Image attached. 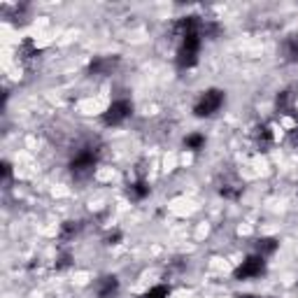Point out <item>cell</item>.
<instances>
[{"label":"cell","mask_w":298,"mask_h":298,"mask_svg":"<svg viewBox=\"0 0 298 298\" xmlns=\"http://www.w3.org/2000/svg\"><path fill=\"white\" fill-rule=\"evenodd\" d=\"M96 166H98V152L94 147H84L70 163V175L79 182L88 180V177L96 172Z\"/></svg>","instance_id":"cell-1"},{"label":"cell","mask_w":298,"mask_h":298,"mask_svg":"<svg viewBox=\"0 0 298 298\" xmlns=\"http://www.w3.org/2000/svg\"><path fill=\"white\" fill-rule=\"evenodd\" d=\"M198 49H200V33H189L184 35V42L177 51V66L182 68H191L198 61Z\"/></svg>","instance_id":"cell-2"},{"label":"cell","mask_w":298,"mask_h":298,"mask_svg":"<svg viewBox=\"0 0 298 298\" xmlns=\"http://www.w3.org/2000/svg\"><path fill=\"white\" fill-rule=\"evenodd\" d=\"M221 103H224V91L210 88V91H205V94L200 96L198 105L193 107V112H196V116H212L221 107Z\"/></svg>","instance_id":"cell-3"},{"label":"cell","mask_w":298,"mask_h":298,"mask_svg":"<svg viewBox=\"0 0 298 298\" xmlns=\"http://www.w3.org/2000/svg\"><path fill=\"white\" fill-rule=\"evenodd\" d=\"M131 114H133V103L131 100H114V103L107 107L105 114H103V122H105L107 126H119V124L126 122Z\"/></svg>","instance_id":"cell-4"},{"label":"cell","mask_w":298,"mask_h":298,"mask_svg":"<svg viewBox=\"0 0 298 298\" xmlns=\"http://www.w3.org/2000/svg\"><path fill=\"white\" fill-rule=\"evenodd\" d=\"M263 268H265L263 256H249V259L243 261V265H240L233 275H235V280H247V277L261 275V273H263Z\"/></svg>","instance_id":"cell-5"},{"label":"cell","mask_w":298,"mask_h":298,"mask_svg":"<svg viewBox=\"0 0 298 298\" xmlns=\"http://www.w3.org/2000/svg\"><path fill=\"white\" fill-rule=\"evenodd\" d=\"M219 193L228 200H237L243 196V182H240L235 175H228V180H224V182L219 184Z\"/></svg>","instance_id":"cell-6"},{"label":"cell","mask_w":298,"mask_h":298,"mask_svg":"<svg viewBox=\"0 0 298 298\" xmlns=\"http://www.w3.org/2000/svg\"><path fill=\"white\" fill-rule=\"evenodd\" d=\"M116 63H119V58H116V56H100V58L91 61L88 72H91V75H110V72L114 70Z\"/></svg>","instance_id":"cell-7"},{"label":"cell","mask_w":298,"mask_h":298,"mask_svg":"<svg viewBox=\"0 0 298 298\" xmlns=\"http://www.w3.org/2000/svg\"><path fill=\"white\" fill-rule=\"evenodd\" d=\"M116 291H119V280L114 275L103 277L98 282V298H114Z\"/></svg>","instance_id":"cell-8"},{"label":"cell","mask_w":298,"mask_h":298,"mask_svg":"<svg viewBox=\"0 0 298 298\" xmlns=\"http://www.w3.org/2000/svg\"><path fill=\"white\" fill-rule=\"evenodd\" d=\"M254 138H256V144H259L261 152H268V147L273 144V133L268 126H259L254 133Z\"/></svg>","instance_id":"cell-9"},{"label":"cell","mask_w":298,"mask_h":298,"mask_svg":"<svg viewBox=\"0 0 298 298\" xmlns=\"http://www.w3.org/2000/svg\"><path fill=\"white\" fill-rule=\"evenodd\" d=\"M282 51H284V58L287 61H298V38H287L282 44Z\"/></svg>","instance_id":"cell-10"},{"label":"cell","mask_w":298,"mask_h":298,"mask_svg":"<svg viewBox=\"0 0 298 298\" xmlns=\"http://www.w3.org/2000/svg\"><path fill=\"white\" fill-rule=\"evenodd\" d=\"M147 196H149V184L147 182H135V184L128 187V198L142 200V198H147Z\"/></svg>","instance_id":"cell-11"},{"label":"cell","mask_w":298,"mask_h":298,"mask_svg":"<svg viewBox=\"0 0 298 298\" xmlns=\"http://www.w3.org/2000/svg\"><path fill=\"white\" fill-rule=\"evenodd\" d=\"M291 103H293V94H291V91H282V94H277L275 105H277V110H280V112L291 114Z\"/></svg>","instance_id":"cell-12"},{"label":"cell","mask_w":298,"mask_h":298,"mask_svg":"<svg viewBox=\"0 0 298 298\" xmlns=\"http://www.w3.org/2000/svg\"><path fill=\"white\" fill-rule=\"evenodd\" d=\"M256 249H259V256H268L277 249V240L275 237H261L256 243Z\"/></svg>","instance_id":"cell-13"},{"label":"cell","mask_w":298,"mask_h":298,"mask_svg":"<svg viewBox=\"0 0 298 298\" xmlns=\"http://www.w3.org/2000/svg\"><path fill=\"white\" fill-rule=\"evenodd\" d=\"M203 144H205V138L200 135V133H191V135L184 140V147H187V149H193V152H198Z\"/></svg>","instance_id":"cell-14"},{"label":"cell","mask_w":298,"mask_h":298,"mask_svg":"<svg viewBox=\"0 0 298 298\" xmlns=\"http://www.w3.org/2000/svg\"><path fill=\"white\" fill-rule=\"evenodd\" d=\"M19 54H21L23 61H28V58H35V56H40V49H35L31 40H26V42L21 44V51H19Z\"/></svg>","instance_id":"cell-15"},{"label":"cell","mask_w":298,"mask_h":298,"mask_svg":"<svg viewBox=\"0 0 298 298\" xmlns=\"http://www.w3.org/2000/svg\"><path fill=\"white\" fill-rule=\"evenodd\" d=\"M79 231V224L77 221H66L63 224V228H61V240H70L75 233Z\"/></svg>","instance_id":"cell-16"},{"label":"cell","mask_w":298,"mask_h":298,"mask_svg":"<svg viewBox=\"0 0 298 298\" xmlns=\"http://www.w3.org/2000/svg\"><path fill=\"white\" fill-rule=\"evenodd\" d=\"M168 293H170L168 287H154V289H149L142 298H168Z\"/></svg>","instance_id":"cell-17"},{"label":"cell","mask_w":298,"mask_h":298,"mask_svg":"<svg viewBox=\"0 0 298 298\" xmlns=\"http://www.w3.org/2000/svg\"><path fill=\"white\" fill-rule=\"evenodd\" d=\"M68 265H70V254H61L58 261H56V271H63V268H68Z\"/></svg>","instance_id":"cell-18"},{"label":"cell","mask_w":298,"mask_h":298,"mask_svg":"<svg viewBox=\"0 0 298 298\" xmlns=\"http://www.w3.org/2000/svg\"><path fill=\"white\" fill-rule=\"evenodd\" d=\"M107 245H119L122 243V233L119 231H114V233H110V235H107V240H105Z\"/></svg>","instance_id":"cell-19"},{"label":"cell","mask_w":298,"mask_h":298,"mask_svg":"<svg viewBox=\"0 0 298 298\" xmlns=\"http://www.w3.org/2000/svg\"><path fill=\"white\" fill-rule=\"evenodd\" d=\"M12 175V166H10V163H7V161H5V163H3V177H5V180H7V177H10Z\"/></svg>","instance_id":"cell-20"},{"label":"cell","mask_w":298,"mask_h":298,"mask_svg":"<svg viewBox=\"0 0 298 298\" xmlns=\"http://www.w3.org/2000/svg\"><path fill=\"white\" fill-rule=\"evenodd\" d=\"M291 142L298 144V128H293V131H291Z\"/></svg>","instance_id":"cell-21"},{"label":"cell","mask_w":298,"mask_h":298,"mask_svg":"<svg viewBox=\"0 0 298 298\" xmlns=\"http://www.w3.org/2000/svg\"><path fill=\"white\" fill-rule=\"evenodd\" d=\"M237 298H259V296H252V293H240Z\"/></svg>","instance_id":"cell-22"}]
</instances>
